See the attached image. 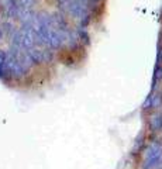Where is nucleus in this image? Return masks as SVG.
Segmentation results:
<instances>
[{"mask_svg": "<svg viewBox=\"0 0 162 169\" xmlns=\"http://www.w3.org/2000/svg\"><path fill=\"white\" fill-rule=\"evenodd\" d=\"M148 124H149V128L152 130V131H161L162 130V114L161 113H152L151 117H149V121H148Z\"/></svg>", "mask_w": 162, "mask_h": 169, "instance_id": "f257e3e1", "label": "nucleus"}, {"mask_svg": "<svg viewBox=\"0 0 162 169\" xmlns=\"http://www.w3.org/2000/svg\"><path fill=\"white\" fill-rule=\"evenodd\" d=\"M75 28H76L77 38H79V41H81V44L83 45V47H86V45L90 44V35H89L88 30L82 28V27H75Z\"/></svg>", "mask_w": 162, "mask_h": 169, "instance_id": "f03ea898", "label": "nucleus"}, {"mask_svg": "<svg viewBox=\"0 0 162 169\" xmlns=\"http://www.w3.org/2000/svg\"><path fill=\"white\" fill-rule=\"evenodd\" d=\"M162 103L161 95H151L148 97V102L145 103V109H157Z\"/></svg>", "mask_w": 162, "mask_h": 169, "instance_id": "7ed1b4c3", "label": "nucleus"}, {"mask_svg": "<svg viewBox=\"0 0 162 169\" xmlns=\"http://www.w3.org/2000/svg\"><path fill=\"white\" fill-rule=\"evenodd\" d=\"M162 81V65H158L155 68V74H154V82Z\"/></svg>", "mask_w": 162, "mask_h": 169, "instance_id": "20e7f679", "label": "nucleus"}]
</instances>
